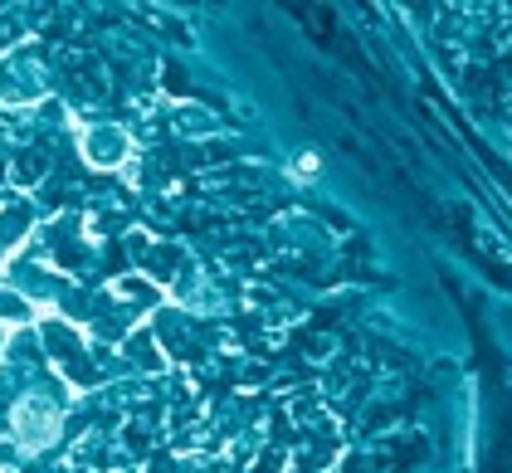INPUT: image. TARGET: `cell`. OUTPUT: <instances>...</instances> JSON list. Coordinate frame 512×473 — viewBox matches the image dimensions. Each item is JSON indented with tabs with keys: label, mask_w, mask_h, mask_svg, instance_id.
I'll list each match as a JSON object with an SVG mask.
<instances>
[{
	"label": "cell",
	"mask_w": 512,
	"mask_h": 473,
	"mask_svg": "<svg viewBox=\"0 0 512 473\" xmlns=\"http://www.w3.org/2000/svg\"><path fill=\"white\" fill-rule=\"evenodd\" d=\"M83 157L93 166H118V161L132 157V142L113 127H98V132H83Z\"/></svg>",
	"instance_id": "2"
},
{
	"label": "cell",
	"mask_w": 512,
	"mask_h": 473,
	"mask_svg": "<svg viewBox=\"0 0 512 473\" xmlns=\"http://www.w3.org/2000/svg\"><path fill=\"white\" fill-rule=\"evenodd\" d=\"M313 176H317V157H313V152L293 157V181H313Z\"/></svg>",
	"instance_id": "3"
},
{
	"label": "cell",
	"mask_w": 512,
	"mask_h": 473,
	"mask_svg": "<svg viewBox=\"0 0 512 473\" xmlns=\"http://www.w3.org/2000/svg\"><path fill=\"white\" fill-rule=\"evenodd\" d=\"M10 425H15L20 449H49L59 439V410L44 405V400H20L15 415H10Z\"/></svg>",
	"instance_id": "1"
}]
</instances>
